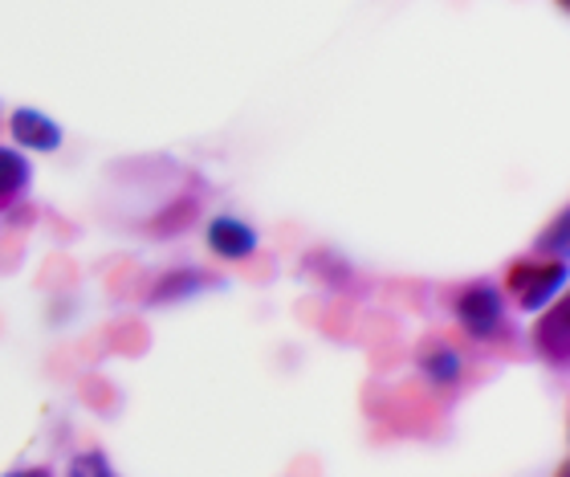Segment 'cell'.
I'll return each instance as SVG.
<instances>
[{"label":"cell","instance_id":"8992f818","mask_svg":"<svg viewBox=\"0 0 570 477\" xmlns=\"http://www.w3.org/2000/svg\"><path fill=\"white\" fill-rule=\"evenodd\" d=\"M24 184H29V164H24L17 152H4V147H0V201L12 196L17 188H24Z\"/></svg>","mask_w":570,"mask_h":477},{"label":"cell","instance_id":"9c48e42d","mask_svg":"<svg viewBox=\"0 0 570 477\" xmlns=\"http://www.w3.org/2000/svg\"><path fill=\"white\" fill-rule=\"evenodd\" d=\"M9 477H49V474H41V469H29V474H9Z\"/></svg>","mask_w":570,"mask_h":477},{"label":"cell","instance_id":"3957f363","mask_svg":"<svg viewBox=\"0 0 570 477\" xmlns=\"http://www.w3.org/2000/svg\"><path fill=\"white\" fill-rule=\"evenodd\" d=\"M208 245H213L220 257H245V253H253V245H257V233H253L245 221H237V216H220V221H213V228H208Z\"/></svg>","mask_w":570,"mask_h":477},{"label":"cell","instance_id":"5b68a950","mask_svg":"<svg viewBox=\"0 0 570 477\" xmlns=\"http://www.w3.org/2000/svg\"><path fill=\"white\" fill-rule=\"evenodd\" d=\"M538 343H542V351H550L554 359H562L567 356V311H554V314H547V322L538 327Z\"/></svg>","mask_w":570,"mask_h":477},{"label":"cell","instance_id":"52a82bcc","mask_svg":"<svg viewBox=\"0 0 570 477\" xmlns=\"http://www.w3.org/2000/svg\"><path fill=\"white\" fill-rule=\"evenodd\" d=\"M70 477H115V469L107 466L102 454H82V457H73Z\"/></svg>","mask_w":570,"mask_h":477},{"label":"cell","instance_id":"277c9868","mask_svg":"<svg viewBox=\"0 0 570 477\" xmlns=\"http://www.w3.org/2000/svg\"><path fill=\"white\" fill-rule=\"evenodd\" d=\"M12 135H17L24 147H33V152H49V147H58V139H61L58 127H53L46 115H37V110H17Z\"/></svg>","mask_w":570,"mask_h":477},{"label":"cell","instance_id":"7a4b0ae2","mask_svg":"<svg viewBox=\"0 0 570 477\" xmlns=\"http://www.w3.org/2000/svg\"><path fill=\"white\" fill-rule=\"evenodd\" d=\"M562 274H567L562 265H547V270L518 265V270H513V286H518V294H522V306L538 311V306H542V302L562 286Z\"/></svg>","mask_w":570,"mask_h":477},{"label":"cell","instance_id":"ba28073f","mask_svg":"<svg viewBox=\"0 0 570 477\" xmlns=\"http://www.w3.org/2000/svg\"><path fill=\"white\" fill-rule=\"evenodd\" d=\"M428 368H432V376H436V380H456L461 363H456V356H449V351H444V356H436Z\"/></svg>","mask_w":570,"mask_h":477},{"label":"cell","instance_id":"6da1fadb","mask_svg":"<svg viewBox=\"0 0 570 477\" xmlns=\"http://www.w3.org/2000/svg\"><path fill=\"white\" fill-rule=\"evenodd\" d=\"M456 314H461V322L473 334H493V331H498V322H501V299H498V290H489V286L464 290Z\"/></svg>","mask_w":570,"mask_h":477}]
</instances>
